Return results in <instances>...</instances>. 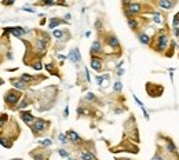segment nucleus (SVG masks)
I'll use <instances>...</instances> for the list:
<instances>
[{
    "mask_svg": "<svg viewBox=\"0 0 179 160\" xmlns=\"http://www.w3.org/2000/svg\"><path fill=\"white\" fill-rule=\"evenodd\" d=\"M19 97H21V94H19L18 91H10V93L6 95V101H7V104H10V105H15L18 102V99H19Z\"/></svg>",
    "mask_w": 179,
    "mask_h": 160,
    "instance_id": "1",
    "label": "nucleus"
},
{
    "mask_svg": "<svg viewBox=\"0 0 179 160\" xmlns=\"http://www.w3.org/2000/svg\"><path fill=\"white\" fill-rule=\"evenodd\" d=\"M46 128V122L44 120H36L35 122V126H33V131L35 132H41L43 130Z\"/></svg>",
    "mask_w": 179,
    "mask_h": 160,
    "instance_id": "2",
    "label": "nucleus"
},
{
    "mask_svg": "<svg viewBox=\"0 0 179 160\" xmlns=\"http://www.w3.org/2000/svg\"><path fill=\"white\" fill-rule=\"evenodd\" d=\"M21 119L26 123V124H30V123L35 120V117L32 116L30 112H22V113H21Z\"/></svg>",
    "mask_w": 179,
    "mask_h": 160,
    "instance_id": "3",
    "label": "nucleus"
},
{
    "mask_svg": "<svg viewBox=\"0 0 179 160\" xmlns=\"http://www.w3.org/2000/svg\"><path fill=\"white\" fill-rule=\"evenodd\" d=\"M69 58H70V61H73V62H79L81 59V57H80V52H79V50L77 48H74L73 51H70V54H69Z\"/></svg>",
    "mask_w": 179,
    "mask_h": 160,
    "instance_id": "4",
    "label": "nucleus"
},
{
    "mask_svg": "<svg viewBox=\"0 0 179 160\" xmlns=\"http://www.w3.org/2000/svg\"><path fill=\"white\" fill-rule=\"evenodd\" d=\"M91 68L95 70H99L102 68V62H101V59L96 58V57H94V58L91 59Z\"/></svg>",
    "mask_w": 179,
    "mask_h": 160,
    "instance_id": "5",
    "label": "nucleus"
},
{
    "mask_svg": "<svg viewBox=\"0 0 179 160\" xmlns=\"http://www.w3.org/2000/svg\"><path fill=\"white\" fill-rule=\"evenodd\" d=\"M167 43H168L167 36H160L158 37V50H164L167 47Z\"/></svg>",
    "mask_w": 179,
    "mask_h": 160,
    "instance_id": "6",
    "label": "nucleus"
},
{
    "mask_svg": "<svg viewBox=\"0 0 179 160\" xmlns=\"http://www.w3.org/2000/svg\"><path fill=\"white\" fill-rule=\"evenodd\" d=\"M7 32H11L14 36H21V35H24L26 31H25V29H22V28H8Z\"/></svg>",
    "mask_w": 179,
    "mask_h": 160,
    "instance_id": "7",
    "label": "nucleus"
},
{
    "mask_svg": "<svg viewBox=\"0 0 179 160\" xmlns=\"http://www.w3.org/2000/svg\"><path fill=\"white\" fill-rule=\"evenodd\" d=\"M140 10V6L138 3H132L128 6V11H130V14H135V13H138V11Z\"/></svg>",
    "mask_w": 179,
    "mask_h": 160,
    "instance_id": "8",
    "label": "nucleus"
},
{
    "mask_svg": "<svg viewBox=\"0 0 179 160\" xmlns=\"http://www.w3.org/2000/svg\"><path fill=\"white\" fill-rule=\"evenodd\" d=\"M68 137L70 138L72 142H79V141H80V137H79L74 131H68Z\"/></svg>",
    "mask_w": 179,
    "mask_h": 160,
    "instance_id": "9",
    "label": "nucleus"
},
{
    "mask_svg": "<svg viewBox=\"0 0 179 160\" xmlns=\"http://www.w3.org/2000/svg\"><path fill=\"white\" fill-rule=\"evenodd\" d=\"M13 84H14V87H17V88H25L26 87V83H25L22 79L21 80H14Z\"/></svg>",
    "mask_w": 179,
    "mask_h": 160,
    "instance_id": "10",
    "label": "nucleus"
},
{
    "mask_svg": "<svg viewBox=\"0 0 179 160\" xmlns=\"http://www.w3.org/2000/svg\"><path fill=\"white\" fill-rule=\"evenodd\" d=\"M94 155L90 152H83L81 153V160H94Z\"/></svg>",
    "mask_w": 179,
    "mask_h": 160,
    "instance_id": "11",
    "label": "nucleus"
},
{
    "mask_svg": "<svg viewBox=\"0 0 179 160\" xmlns=\"http://www.w3.org/2000/svg\"><path fill=\"white\" fill-rule=\"evenodd\" d=\"M108 43H109L112 47H117V46H119V40H117V37H114V36H110V37L108 39Z\"/></svg>",
    "mask_w": 179,
    "mask_h": 160,
    "instance_id": "12",
    "label": "nucleus"
},
{
    "mask_svg": "<svg viewBox=\"0 0 179 160\" xmlns=\"http://www.w3.org/2000/svg\"><path fill=\"white\" fill-rule=\"evenodd\" d=\"M91 50L94 52H99V51H101V43H99V42H94V43H92V46H91Z\"/></svg>",
    "mask_w": 179,
    "mask_h": 160,
    "instance_id": "13",
    "label": "nucleus"
},
{
    "mask_svg": "<svg viewBox=\"0 0 179 160\" xmlns=\"http://www.w3.org/2000/svg\"><path fill=\"white\" fill-rule=\"evenodd\" d=\"M44 48H46V42H44L43 39L37 40V50H39V51H44Z\"/></svg>",
    "mask_w": 179,
    "mask_h": 160,
    "instance_id": "14",
    "label": "nucleus"
},
{
    "mask_svg": "<svg viewBox=\"0 0 179 160\" xmlns=\"http://www.w3.org/2000/svg\"><path fill=\"white\" fill-rule=\"evenodd\" d=\"M61 22H62L61 19H56V18H53V19L50 21V28H55L56 25H59Z\"/></svg>",
    "mask_w": 179,
    "mask_h": 160,
    "instance_id": "15",
    "label": "nucleus"
},
{
    "mask_svg": "<svg viewBox=\"0 0 179 160\" xmlns=\"http://www.w3.org/2000/svg\"><path fill=\"white\" fill-rule=\"evenodd\" d=\"M160 6H161V7H163V8H165V10H168V8H169V7H171L172 4H171V3H169L168 0H161V3H160Z\"/></svg>",
    "mask_w": 179,
    "mask_h": 160,
    "instance_id": "16",
    "label": "nucleus"
},
{
    "mask_svg": "<svg viewBox=\"0 0 179 160\" xmlns=\"http://www.w3.org/2000/svg\"><path fill=\"white\" fill-rule=\"evenodd\" d=\"M0 144H1V145H3L4 148H10V146H11V144L8 142V141H7L6 138H4V137H0Z\"/></svg>",
    "mask_w": 179,
    "mask_h": 160,
    "instance_id": "17",
    "label": "nucleus"
},
{
    "mask_svg": "<svg viewBox=\"0 0 179 160\" xmlns=\"http://www.w3.org/2000/svg\"><path fill=\"white\" fill-rule=\"evenodd\" d=\"M139 40H140V43H143V44H149V42H150L146 35H140L139 36Z\"/></svg>",
    "mask_w": 179,
    "mask_h": 160,
    "instance_id": "18",
    "label": "nucleus"
},
{
    "mask_svg": "<svg viewBox=\"0 0 179 160\" xmlns=\"http://www.w3.org/2000/svg\"><path fill=\"white\" fill-rule=\"evenodd\" d=\"M21 79L24 80L25 83H26V81H32V80H33V77H32L30 75H22V76H21Z\"/></svg>",
    "mask_w": 179,
    "mask_h": 160,
    "instance_id": "19",
    "label": "nucleus"
},
{
    "mask_svg": "<svg viewBox=\"0 0 179 160\" xmlns=\"http://www.w3.org/2000/svg\"><path fill=\"white\" fill-rule=\"evenodd\" d=\"M7 122V115H0V127L3 126V123Z\"/></svg>",
    "mask_w": 179,
    "mask_h": 160,
    "instance_id": "20",
    "label": "nucleus"
},
{
    "mask_svg": "<svg viewBox=\"0 0 179 160\" xmlns=\"http://www.w3.org/2000/svg\"><path fill=\"white\" fill-rule=\"evenodd\" d=\"M128 25H130L132 29L137 28V21H134V19H128Z\"/></svg>",
    "mask_w": 179,
    "mask_h": 160,
    "instance_id": "21",
    "label": "nucleus"
},
{
    "mask_svg": "<svg viewBox=\"0 0 179 160\" xmlns=\"http://www.w3.org/2000/svg\"><path fill=\"white\" fill-rule=\"evenodd\" d=\"M15 0H3V4L4 6H13Z\"/></svg>",
    "mask_w": 179,
    "mask_h": 160,
    "instance_id": "22",
    "label": "nucleus"
},
{
    "mask_svg": "<svg viewBox=\"0 0 179 160\" xmlns=\"http://www.w3.org/2000/svg\"><path fill=\"white\" fill-rule=\"evenodd\" d=\"M33 68H35L36 70H40V69L43 68V66H41V62H39V61H37V62H36L35 65H33Z\"/></svg>",
    "mask_w": 179,
    "mask_h": 160,
    "instance_id": "23",
    "label": "nucleus"
},
{
    "mask_svg": "<svg viewBox=\"0 0 179 160\" xmlns=\"http://www.w3.org/2000/svg\"><path fill=\"white\" fill-rule=\"evenodd\" d=\"M62 31H54V36H55V37H62Z\"/></svg>",
    "mask_w": 179,
    "mask_h": 160,
    "instance_id": "24",
    "label": "nucleus"
},
{
    "mask_svg": "<svg viewBox=\"0 0 179 160\" xmlns=\"http://www.w3.org/2000/svg\"><path fill=\"white\" fill-rule=\"evenodd\" d=\"M41 3H43V4H46V6H53L54 1H53V0H43Z\"/></svg>",
    "mask_w": 179,
    "mask_h": 160,
    "instance_id": "25",
    "label": "nucleus"
},
{
    "mask_svg": "<svg viewBox=\"0 0 179 160\" xmlns=\"http://www.w3.org/2000/svg\"><path fill=\"white\" fill-rule=\"evenodd\" d=\"M41 145H46V146L51 145V139H44V141H41Z\"/></svg>",
    "mask_w": 179,
    "mask_h": 160,
    "instance_id": "26",
    "label": "nucleus"
},
{
    "mask_svg": "<svg viewBox=\"0 0 179 160\" xmlns=\"http://www.w3.org/2000/svg\"><path fill=\"white\" fill-rule=\"evenodd\" d=\"M114 90H116V91L121 90V83H116V84H114Z\"/></svg>",
    "mask_w": 179,
    "mask_h": 160,
    "instance_id": "27",
    "label": "nucleus"
},
{
    "mask_svg": "<svg viewBox=\"0 0 179 160\" xmlns=\"http://www.w3.org/2000/svg\"><path fill=\"white\" fill-rule=\"evenodd\" d=\"M154 21L157 22V24H160V22H161V18H160V15H158V14L154 15Z\"/></svg>",
    "mask_w": 179,
    "mask_h": 160,
    "instance_id": "28",
    "label": "nucleus"
},
{
    "mask_svg": "<svg viewBox=\"0 0 179 160\" xmlns=\"http://www.w3.org/2000/svg\"><path fill=\"white\" fill-rule=\"evenodd\" d=\"M59 141H61V142H66V137L63 135V134H61V135H59Z\"/></svg>",
    "mask_w": 179,
    "mask_h": 160,
    "instance_id": "29",
    "label": "nucleus"
},
{
    "mask_svg": "<svg viewBox=\"0 0 179 160\" xmlns=\"http://www.w3.org/2000/svg\"><path fill=\"white\" fill-rule=\"evenodd\" d=\"M168 150L169 152H174V150H175V146L172 145V144H168Z\"/></svg>",
    "mask_w": 179,
    "mask_h": 160,
    "instance_id": "30",
    "label": "nucleus"
},
{
    "mask_svg": "<svg viewBox=\"0 0 179 160\" xmlns=\"http://www.w3.org/2000/svg\"><path fill=\"white\" fill-rule=\"evenodd\" d=\"M59 155H61V156H63V157H66V156H68V152H65V150L61 149V150H59Z\"/></svg>",
    "mask_w": 179,
    "mask_h": 160,
    "instance_id": "31",
    "label": "nucleus"
},
{
    "mask_svg": "<svg viewBox=\"0 0 179 160\" xmlns=\"http://www.w3.org/2000/svg\"><path fill=\"white\" fill-rule=\"evenodd\" d=\"M87 99H95V97L91 94V93H88V94H87Z\"/></svg>",
    "mask_w": 179,
    "mask_h": 160,
    "instance_id": "32",
    "label": "nucleus"
},
{
    "mask_svg": "<svg viewBox=\"0 0 179 160\" xmlns=\"http://www.w3.org/2000/svg\"><path fill=\"white\" fill-rule=\"evenodd\" d=\"M26 105H28V102L25 101V102H22V104L19 105V106H18V108H19V109H21V108H25V106H26Z\"/></svg>",
    "mask_w": 179,
    "mask_h": 160,
    "instance_id": "33",
    "label": "nucleus"
},
{
    "mask_svg": "<svg viewBox=\"0 0 179 160\" xmlns=\"http://www.w3.org/2000/svg\"><path fill=\"white\" fill-rule=\"evenodd\" d=\"M95 26H96V29H101V22L96 21V24H95Z\"/></svg>",
    "mask_w": 179,
    "mask_h": 160,
    "instance_id": "34",
    "label": "nucleus"
},
{
    "mask_svg": "<svg viewBox=\"0 0 179 160\" xmlns=\"http://www.w3.org/2000/svg\"><path fill=\"white\" fill-rule=\"evenodd\" d=\"M46 69H47V70H53V65H47V66H46Z\"/></svg>",
    "mask_w": 179,
    "mask_h": 160,
    "instance_id": "35",
    "label": "nucleus"
},
{
    "mask_svg": "<svg viewBox=\"0 0 179 160\" xmlns=\"http://www.w3.org/2000/svg\"><path fill=\"white\" fill-rule=\"evenodd\" d=\"M154 160H163V159H161L160 156H156V157H154Z\"/></svg>",
    "mask_w": 179,
    "mask_h": 160,
    "instance_id": "36",
    "label": "nucleus"
},
{
    "mask_svg": "<svg viewBox=\"0 0 179 160\" xmlns=\"http://www.w3.org/2000/svg\"><path fill=\"white\" fill-rule=\"evenodd\" d=\"M1 83H3V80H0V84H1Z\"/></svg>",
    "mask_w": 179,
    "mask_h": 160,
    "instance_id": "37",
    "label": "nucleus"
},
{
    "mask_svg": "<svg viewBox=\"0 0 179 160\" xmlns=\"http://www.w3.org/2000/svg\"><path fill=\"white\" fill-rule=\"evenodd\" d=\"M68 160H73V159H68Z\"/></svg>",
    "mask_w": 179,
    "mask_h": 160,
    "instance_id": "38",
    "label": "nucleus"
},
{
    "mask_svg": "<svg viewBox=\"0 0 179 160\" xmlns=\"http://www.w3.org/2000/svg\"><path fill=\"white\" fill-rule=\"evenodd\" d=\"M14 160H19V159H14Z\"/></svg>",
    "mask_w": 179,
    "mask_h": 160,
    "instance_id": "39",
    "label": "nucleus"
}]
</instances>
